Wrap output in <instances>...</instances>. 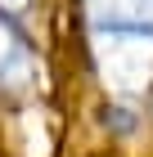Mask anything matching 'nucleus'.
<instances>
[{
    "instance_id": "obj_1",
    "label": "nucleus",
    "mask_w": 153,
    "mask_h": 157,
    "mask_svg": "<svg viewBox=\"0 0 153 157\" xmlns=\"http://www.w3.org/2000/svg\"><path fill=\"white\" fill-rule=\"evenodd\" d=\"M95 32L153 40V0H90Z\"/></svg>"
}]
</instances>
